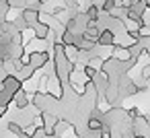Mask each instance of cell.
Segmentation results:
<instances>
[{"instance_id":"obj_1","label":"cell","mask_w":150,"mask_h":138,"mask_svg":"<svg viewBox=\"0 0 150 138\" xmlns=\"http://www.w3.org/2000/svg\"><path fill=\"white\" fill-rule=\"evenodd\" d=\"M50 60H52V58H50L47 52H31V54H29V66L35 68V70L43 68L45 62H50Z\"/></svg>"},{"instance_id":"obj_2","label":"cell","mask_w":150,"mask_h":138,"mask_svg":"<svg viewBox=\"0 0 150 138\" xmlns=\"http://www.w3.org/2000/svg\"><path fill=\"white\" fill-rule=\"evenodd\" d=\"M21 17H23V21L27 23V27H35L37 23H39V11H35V9H23V13H21Z\"/></svg>"},{"instance_id":"obj_3","label":"cell","mask_w":150,"mask_h":138,"mask_svg":"<svg viewBox=\"0 0 150 138\" xmlns=\"http://www.w3.org/2000/svg\"><path fill=\"white\" fill-rule=\"evenodd\" d=\"M97 46H101V48H111V46H115V35H113V31H111V29H103L101 35H99V39H97Z\"/></svg>"},{"instance_id":"obj_4","label":"cell","mask_w":150,"mask_h":138,"mask_svg":"<svg viewBox=\"0 0 150 138\" xmlns=\"http://www.w3.org/2000/svg\"><path fill=\"white\" fill-rule=\"evenodd\" d=\"M33 33H35V37L37 39H47L50 35H52V29H50V25H45V23H37L35 27H33Z\"/></svg>"},{"instance_id":"obj_5","label":"cell","mask_w":150,"mask_h":138,"mask_svg":"<svg viewBox=\"0 0 150 138\" xmlns=\"http://www.w3.org/2000/svg\"><path fill=\"white\" fill-rule=\"evenodd\" d=\"M29 101H31V95H27L25 91H19V93L15 95V105H17L19 109H25V107L29 105Z\"/></svg>"},{"instance_id":"obj_6","label":"cell","mask_w":150,"mask_h":138,"mask_svg":"<svg viewBox=\"0 0 150 138\" xmlns=\"http://www.w3.org/2000/svg\"><path fill=\"white\" fill-rule=\"evenodd\" d=\"M105 126H107V124H105L103 117H88V130H91V132H97V134H99Z\"/></svg>"},{"instance_id":"obj_7","label":"cell","mask_w":150,"mask_h":138,"mask_svg":"<svg viewBox=\"0 0 150 138\" xmlns=\"http://www.w3.org/2000/svg\"><path fill=\"white\" fill-rule=\"evenodd\" d=\"M99 11H101L99 6L91 4V6L86 9V13H84V15H86V19H88V21H99Z\"/></svg>"},{"instance_id":"obj_8","label":"cell","mask_w":150,"mask_h":138,"mask_svg":"<svg viewBox=\"0 0 150 138\" xmlns=\"http://www.w3.org/2000/svg\"><path fill=\"white\" fill-rule=\"evenodd\" d=\"M8 130H11L13 134H17V136H23V126H21L19 122H11V124H8Z\"/></svg>"},{"instance_id":"obj_9","label":"cell","mask_w":150,"mask_h":138,"mask_svg":"<svg viewBox=\"0 0 150 138\" xmlns=\"http://www.w3.org/2000/svg\"><path fill=\"white\" fill-rule=\"evenodd\" d=\"M11 9H27V0H6Z\"/></svg>"},{"instance_id":"obj_10","label":"cell","mask_w":150,"mask_h":138,"mask_svg":"<svg viewBox=\"0 0 150 138\" xmlns=\"http://www.w3.org/2000/svg\"><path fill=\"white\" fill-rule=\"evenodd\" d=\"M99 138H111V128H109V126H105V128L99 132Z\"/></svg>"},{"instance_id":"obj_11","label":"cell","mask_w":150,"mask_h":138,"mask_svg":"<svg viewBox=\"0 0 150 138\" xmlns=\"http://www.w3.org/2000/svg\"><path fill=\"white\" fill-rule=\"evenodd\" d=\"M142 78H150V64L142 68Z\"/></svg>"}]
</instances>
